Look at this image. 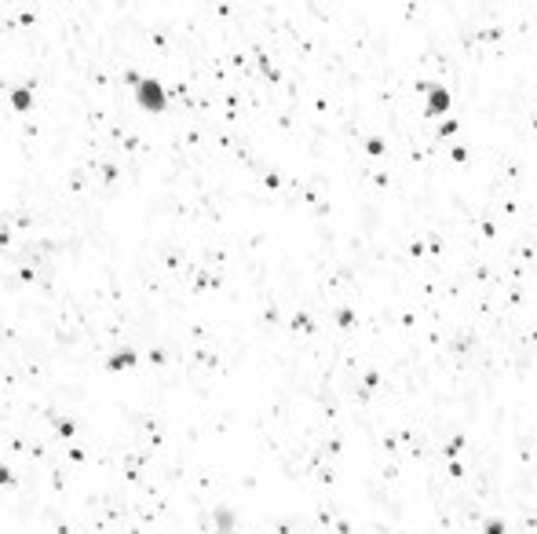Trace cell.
Returning <instances> with one entry per match:
<instances>
[{"label":"cell","mask_w":537,"mask_h":534,"mask_svg":"<svg viewBox=\"0 0 537 534\" xmlns=\"http://www.w3.org/2000/svg\"><path fill=\"white\" fill-rule=\"evenodd\" d=\"M139 99L150 106V110H158V106H161V88H158L154 81H143V84H139Z\"/></svg>","instance_id":"cell-1"}]
</instances>
